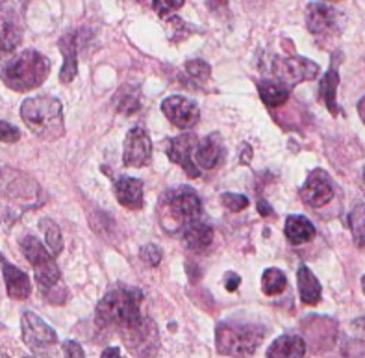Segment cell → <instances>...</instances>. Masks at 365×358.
<instances>
[{"label": "cell", "instance_id": "cell-1", "mask_svg": "<svg viewBox=\"0 0 365 358\" xmlns=\"http://www.w3.org/2000/svg\"><path fill=\"white\" fill-rule=\"evenodd\" d=\"M21 117L28 131L43 141L60 140L65 134L63 108L60 101L51 95L26 98L21 106Z\"/></svg>", "mask_w": 365, "mask_h": 358}, {"label": "cell", "instance_id": "cell-2", "mask_svg": "<svg viewBox=\"0 0 365 358\" xmlns=\"http://www.w3.org/2000/svg\"><path fill=\"white\" fill-rule=\"evenodd\" d=\"M48 73H51V60L43 56L41 52L26 48L0 69V78L9 89L17 93H26L43 86Z\"/></svg>", "mask_w": 365, "mask_h": 358}, {"label": "cell", "instance_id": "cell-3", "mask_svg": "<svg viewBox=\"0 0 365 358\" xmlns=\"http://www.w3.org/2000/svg\"><path fill=\"white\" fill-rule=\"evenodd\" d=\"M141 301L143 293L138 288L111 290L98 301L95 310V323L98 329H123L125 325L141 317Z\"/></svg>", "mask_w": 365, "mask_h": 358}, {"label": "cell", "instance_id": "cell-4", "mask_svg": "<svg viewBox=\"0 0 365 358\" xmlns=\"http://www.w3.org/2000/svg\"><path fill=\"white\" fill-rule=\"evenodd\" d=\"M267 336V329L258 323L222 321L215 329V345L222 357L249 358Z\"/></svg>", "mask_w": 365, "mask_h": 358}, {"label": "cell", "instance_id": "cell-5", "mask_svg": "<svg viewBox=\"0 0 365 358\" xmlns=\"http://www.w3.org/2000/svg\"><path fill=\"white\" fill-rule=\"evenodd\" d=\"M21 251L24 252L26 260L34 267L37 284H39L41 293L46 299L54 290H58L61 286V273L58 264H56L54 255L36 236H24L21 240Z\"/></svg>", "mask_w": 365, "mask_h": 358}, {"label": "cell", "instance_id": "cell-6", "mask_svg": "<svg viewBox=\"0 0 365 358\" xmlns=\"http://www.w3.org/2000/svg\"><path fill=\"white\" fill-rule=\"evenodd\" d=\"M125 347L139 358H154L160 353V330L150 317H138L135 321L117 330Z\"/></svg>", "mask_w": 365, "mask_h": 358}, {"label": "cell", "instance_id": "cell-7", "mask_svg": "<svg viewBox=\"0 0 365 358\" xmlns=\"http://www.w3.org/2000/svg\"><path fill=\"white\" fill-rule=\"evenodd\" d=\"M163 208L167 210V215L180 225L182 228L191 221H197L202 215V203L197 191L187 186H182L178 190L169 191L163 197Z\"/></svg>", "mask_w": 365, "mask_h": 358}, {"label": "cell", "instance_id": "cell-8", "mask_svg": "<svg viewBox=\"0 0 365 358\" xmlns=\"http://www.w3.org/2000/svg\"><path fill=\"white\" fill-rule=\"evenodd\" d=\"M23 339L36 354H51L52 349L58 345V334L48 323L34 312H24L21 317Z\"/></svg>", "mask_w": 365, "mask_h": 358}, {"label": "cell", "instance_id": "cell-9", "mask_svg": "<svg viewBox=\"0 0 365 358\" xmlns=\"http://www.w3.org/2000/svg\"><path fill=\"white\" fill-rule=\"evenodd\" d=\"M319 66L315 61L302 56L292 58H274L273 61V75L274 80L282 82L289 89L299 86L306 80H314L319 76Z\"/></svg>", "mask_w": 365, "mask_h": 358}, {"label": "cell", "instance_id": "cell-10", "mask_svg": "<svg viewBox=\"0 0 365 358\" xmlns=\"http://www.w3.org/2000/svg\"><path fill=\"white\" fill-rule=\"evenodd\" d=\"M199 140L195 134H182L176 138H169L165 141V153L173 163H178L191 178L200 177L199 165L195 163V150H197Z\"/></svg>", "mask_w": 365, "mask_h": 358}, {"label": "cell", "instance_id": "cell-11", "mask_svg": "<svg viewBox=\"0 0 365 358\" xmlns=\"http://www.w3.org/2000/svg\"><path fill=\"white\" fill-rule=\"evenodd\" d=\"M162 112L171 121V125L180 131H190L200 119V110L197 103L182 97V95L167 97L162 103Z\"/></svg>", "mask_w": 365, "mask_h": 358}, {"label": "cell", "instance_id": "cell-12", "mask_svg": "<svg viewBox=\"0 0 365 358\" xmlns=\"http://www.w3.org/2000/svg\"><path fill=\"white\" fill-rule=\"evenodd\" d=\"M153 154V141L145 128L135 126L126 134L125 150H123V163L126 168H143L147 165Z\"/></svg>", "mask_w": 365, "mask_h": 358}, {"label": "cell", "instance_id": "cell-13", "mask_svg": "<svg viewBox=\"0 0 365 358\" xmlns=\"http://www.w3.org/2000/svg\"><path fill=\"white\" fill-rule=\"evenodd\" d=\"M339 17L341 15L336 8L323 4V2H312L306 8V24H308V30L314 34L315 38L338 32Z\"/></svg>", "mask_w": 365, "mask_h": 358}, {"label": "cell", "instance_id": "cell-14", "mask_svg": "<svg viewBox=\"0 0 365 358\" xmlns=\"http://www.w3.org/2000/svg\"><path fill=\"white\" fill-rule=\"evenodd\" d=\"M334 197V188L330 177L321 169H315L310 173L308 180L301 188V199L304 205L310 208H321V206L329 205Z\"/></svg>", "mask_w": 365, "mask_h": 358}, {"label": "cell", "instance_id": "cell-15", "mask_svg": "<svg viewBox=\"0 0 365 358\" xmlns=\"http://www.w3.org/2000/svg\"><path fill=\"white\" fill-rule=\"evenodd\" d=\"M302 329L306 336L310 339L314 351H327L336 344V336H338V325L336 321L329 317L312 316L306 321H302Z\"/></svg>", "mask_w": 365, "mask_h": 358}, {"label": "cell", "instance_id": "cell-16", "mask_svg": "<svg viewBox=\"0 0 365 358\" xmlns=\"http://www.w3.org/2000/svg\"><path fill=\"white\" fill-rule=\"evenodd\" d=\"M0 195L11 199H34L37 195V186L24 173L0 168Z\"/></svg>", "mask_w": 365, "mask_h": 358}, {"label": "cell", "instance_id": "cell-17", "mask_svg": "<svg viewBox=\"0 0 365 358\" xmlns=\"http://www.w3.org/2000/svg\"><path fill=\"white\" fill-rule=\"evenodd\" d=\"M0 265H2V277H4L6 292H8L9 297L15 299V301H24V299L30 297V293H32L30 277L19 267H15L11 262L6 260L2 252H0Z\"/></svg>", "mask_w": 365, "mask_h": 358}, {"label": "cell", "instance_id": "cell-18", "mask_svg": "<svg viewBox=\"0 0 365 358\" xmlns=\"http://www.w3.org/2000/svg\"><path fill=\"white\" fill-rule=\"evenodd\" d=\"M61 54H63V67L60 71V80L69 84L78 75V34L69 32L58 41Z\"/></svg>", "mask_w": 365, "mask_h": 358}, {"label": "cell", "instance_id": "cell-19", "mask_svg": "<svg viewBox=\"0 0 365 358\" xmlns=\"http://www.w3.org/2000/svg\"><path fill=\"white\" fill-rule=\"evenodd\" d=\"M23 41V26L11 11H0V58L11 54Z\"/></svg>", "mask_w": 365, "mask_h": 358}, {"label": "cell", "instance_id": "cell-20", "mask_svg": "<svg viewBox=\"0 0 365 358\" xmlns=\"http://www.w3.org/2000/svg\"><path fill=\"white\" fill-rule=\"evenodd\" d=\"M113 191H115V197L120 206H125L128 210L143 208V182L139 180V178H117Z\"/></svg>", "mask_w": 365, "mask_h": 358}, {"label": "cell", "instance_id": "cell-21", "mask_svg": "<svg viewBox=\"0 0 365 358\" xmlns=\"http://www.w3.org/2000/svg\"><path fill=\"white\" fill-rule=\"evenodd\" d=\"M182 240L185 247L193 252L206 251L213 242V228L210 225L202 223L200 219L191 221L182 228Z\"/></svg>", "mask_w": 365, "mask_h": 358}, {"label": "cell", "instance_id": "cell-22", "mask_svg": "<svg viewBox=\"0 0 365 358\" xmlns=\"http://www.w3.org/2000/svg\"><path fill=\"white\" fill-rule=\"evenodd\" d=\"M306 354V339L297 334H284L269 345L265 358H302Z\"/></svg>", "mask_w": 365, "mask_h": 358}, {"label": "cell", "instance_id": "cell-23", "mask_svg": "<svg viewBox=\"0 0 365 358\" xmlns=\"http://www.w3.org/2000/svg\"><path fill=\"white\" fill-rule=\"evenodd\" d=\"M338 58L339 54L334 56L332 66H330V69L324 73V76L321 78V84H319L321 101L324 103V106L329 108V112L332 113V116H338V103H336V91H338V86H339Z\"/></svg>", "mask_w": 365, "mask_h": 358}, {"label": "cell", "instance_id": "cell-24", "mask_svg": "<svg viewBox=\"0 0 365 358\" xmlns=\"http://www.w3.org/2000/svg\"><path fill=\"white\" fill-rule=\"evenodd\" d=\"M297 284H299V295H301V301L304 305H317L321 301V295H323V288H321L319 280L310 271L308 265H301L299 271H297Z\"/></svg>", "mask_w": 365, "mask_h": 358}, {"label": "cell", "instance_id": "cell-25", "mask_svg": "<svg viewBox=\"0 0 365 358\" xmlns=\"http://www.w3.org/2000/svg\"><path fill=\"white\" fill-rule=\"evenodd\" d=\"M221 140L217 134L208 135L206 140L199 141L197 150H195V162L200 169H213L217 168V163L221 162Z\"/></svg>", "mask_w": 365, "mask_h": 358}, {"label": "cell", "instance_id": "cell-26", "mask_svg": "<svg viewBox=\"0 0 365 358\" xmlns=\"http://www.w3.org/2000/svg\"><path fill=\"white\" fill-rule=\"evenodd\" d=\"M284 234L293 245H302V243L310 242L315 237V227L310 219L304 215H289L286 219V227Z\"/></svg>", "mask_w": 365, "mask_h": 358}, {"label": "cell", "instance_id": "cell-27", "mask_svg": "<svg viewBox=\"0 0 365 358\" xmlns=\"http://www.w3.org/2000/svg\"><path fill=\"white\" fill-rule=\"evenodd\" d=\"M258 93L262 103L267 108H280L287 103L292 89L278 80H262V82H258Z\"/></svg>", "mask_w": 365, "mask_h": 358}, {"label": "cell", "instance_id": "cell-28", "mask_svg": "<svg viewBox=\"0 0 365 358\" xmlns=\"http://www.w3.org/2000/svg\"><path fill=\"white\" fill-rule=\"evenodd\" d=\"M287 286V279L284 271L277 270V267H269L262 275V290H264L265 295H278L282 293Z\"/></svg>", "mask_w": 365, "mask_h": 358}, {"label": "cell", "instance_id": "cell-29", "mask_svg": "<svg viewBox=\"0 0 365 358\" xmlns=\"http://www.w3.org/2000/svg\"><path fill=\"white\" fill-rule=\"evenodd\" d=\"M349 227H351L352 240L360 249H365V205H356L349 215Z\"/></svg>", "mask_w": 365, "mask_h": 358}, {"label": "cell", "instance_id": "cell-30", "mask_svg": "<svg viewBox=\"0 0 365 358\" xmlns=\"http://www.w3.org/2000/svg\"><path fill=\"white\" fill-rule=\"evenodd\" d=\"M39 227H41L43 234H45V242L46 245H48V249H51L52 255H60L61 249H63V237H61L60 227L48 218L41 219V221H39Z\"/></svg>", "mask_w": 365, "mask_h": 358}, {"label": "cell", "instance_id": "cell-31", "mask_svg": "<svg viewBox=\"0 0 365 358\" xmlns=\"http://www.w3.org/2000/svg\"><path fill=\"white\" fill-rule=\"evenodd\" d=\"M185 71L197 82H206L210 78V75H212V67L204 60H190L185 63Z\"/></svg>", "mask_w": 365, "mask_h": 358}, {"label": "cell", "instance_id": "cell-32", "mask_svg": "<svg viewBox=\"0 0 365 358\" xmlns=\"http://www.w3.org/2000/svg\"><path fill=\"white\" fill-rule=\"evenodd\" d=\"M185 0H153V8L162 19H165L171 14H175L176 10H180Z\"/></svg>", "mask_w": 365, "mask_h": 358}, {"label": "cell", "instance_id": "cell-33", "mask_svg": "<svg viewBox=\"0 0 365 358\" xmlns=\"http://www.w3.org/2000/svg\"><path fill=\"white\" fill-rule=\"evenodd\" d=\"M221 205L230 212H241L249 206V199L245 195H240V193H222Z\"/></svg>", "mask_w": 365, "mask_h": 358}, {"label": "cell", "instance_id": "cell-34", "mask_svg": "<svg viewBox=\"0 0 365 358\" xmlns=\"http://www.w3.org/2000/svg\"><path fill=\"white\" fill-rule=\"evenodd\" d=\"M139 258H141L145 264L150 265V267H156V265H160V262H162V249L158 245H154V243H147V245L141 247Z\"/></svg>", "mask_w": 365, "mask_h": 358}, {"label": "cell", "instance_id": "cell-35", "mask_svg": "<svg viewBox=\"0 0 365 358\" xmlns=\"http://www.w3.org/2000/svg\"><path fill=\"white\" fill-rule=\"evenodd\" d=\"M345 358H365V342L361 339H347L343 345Z\"/></svg>", "mask_w": 365, "mask_h": 358}, {"label": "cell", "instance_id": "cell-36", "mask_svg": "<svg viewBox=\"0 0 365 358\" xmlns=\"http://www.w3.org/2000/svg\"><path fill=\"white\" fill-rule=\"evenodd\" d=\"M19 140H21V131L17 126L0 121V141L2 143H17Z\"/></svg>", "mask_w": 365, "mask_h": 358}, {"label": "cell", "instance_id": "cell-37", "mask_svg": "<svg viewBox=\"0 0 365 358\" xmlns=\"http://www.w3.org/2000/svg\"><path fill=\"white\" fill-rule=\"evenodd\" d=\"M63 358H86L82 345L78 342H73V339L63 342Z\"/></svg>", "mask_w": 365, "mask_h": 358}, {"label": "cell", "instance_id": "cell-38", "mask_svg": "<svg viewBox=\"0 0 365 358\" xmlns=\"http://www.w3.org/2000/svg\"><path fill=\"white\" fill-rule=\"evenodd\" d=\"M138 110H139V103L132 97H126L125 101L119 104V112H123V113H134V112H138Z\"/></svg>", "mask_w": 365, "mask_h": 358}, {"label": "cell", "instance_id": "cell-39", "mask_svg": "<svg viewBox=\"0 0 365 358\" xmlns=\"http://www.w3.org/2000/svg\"><path fill=\"white\" fill-rule=\"evenodd\" d=\"M241 284V277L237 273H227V277H225V286H227L228 292H236L237 288H240Z\"/></svg>", "mask_w": 365, "mask_h": 358}, {"label": "cell", "instance_id": "cell-40", "mask_svg": "<svg viewBox=\"0 0 365 358\" xmlns=\"http://www.w3.org/2000/svg\"><path fill=\"white\" fill-rule=\"evenodd\" d=\"M101 358H125L120 354V349L119 347H106L102 351Z\"/></svg>", "mask_w": 365, "mask_h": 358}, {"label": "cell", "instance_id": "cell-41", "mask_svg": "<svg viewBox=\"0 0 365 358\" xmlns=\"http://www.w3.org/2000/svg\"><path fill=\"white\" fill-rule=\"evenodd\" d=\"M228 0H208V8L212 11H219L221 8H227Z\"/></svg>", "mask_w": 365, "mask_h": 358}, {"label": "cell", "instance_id": "cell-42", "mask_svg": "<svg viewBox=\"0 0 365 358\" xmlns=\"http://www.w3.org/2000/svg\"><path fill=\"white\" fill-rule=\"evenodd\" d=\"M258 210H259V214L265 215V218H269V215H273V208L267 205V203H264V200H259L258 203Z\"/></svg>", "mask_w": 365, "mask_h": 358}, {"label": "cell", "instance_id": "cell-43", "mask_svg": "<svg viewBox=\"0 0 365 358\" xmlns=\"http://www.w3.org/2000/svg\"><path fill=\"white\" fill-rule=\"evenodd\" d=\"M358 116L365 123V97L360 98V103H358Z\"/></svg>", "mask_w": 365, "mask_h": 358}, {"label": "cell", "instance_id": "cell-44", "mask_svg": "<svg viewBox=\"0 0 365 358\" xmlns=\"http://www.w3.org/2000/svg\"><path fill=\"white\" fill-rule=\"evenodd\" d=\"M361 288H364V293H365V275L361 277Z\"/></svg>", "mask_w": 365, "mask_h": 358}, {"label": "cell", "instance_id": "cell-45", "mask_svg": "<svg viewBox=\"0 0 365 358\" xmlns=\"http://www.w3.org/2000/svg\"><path fill=\"white\" fill-rule=\"evenodd\" d=\"M4 358H8V357H4ZM23 358H36V357H23Z\"/></svg>", "mask_w": 365, "mask_h": 358}, {"label": "cell", "instance_id": "cell-46", "mask_svg": "<svg viewBox=\"0 0 365 358\" xmlns=\"http://www.w3.org/2000/svg\"><path fill=\"white\" fill-rule=\"evenodd\" d=\"M330 2H338V0H330Z\"/></svg>", "mask_w": 365, "mask_h": 358}, {"label": "cell", "instance_id": "cell-47", "mask_svg": "<svg viewBox=\"0 0 365 358\" xmlns=\"http://www.w3.org/2000/svg\"><path fill=\"white\" fill-rule=\"evenodd\" d=\"M364 180H365V169H364Z\"/></svg>", "mask_w": 365, "mask_h": 358}, {"label": "cell", "instance_id": "cell-48", "mask_svg": "<svg viewBox=\"0 0 365 358\" xmlns=\"http://www.w3.org/2000/svg\"><path fill=\"white\" fill-rule=\"evenodd\" d=\"M2 2H4V0H0V4H2Z\"/></svg>", "mask_w": 365, "mask_h": 358}]
</instances>
